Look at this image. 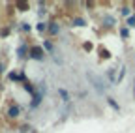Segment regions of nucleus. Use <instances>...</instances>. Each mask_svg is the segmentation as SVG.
<instances>
[{
  "label": "nucleus",
  "instance_id": "obj_10",
  "mask_svg": "<svg viewBox=\"0 0 135 133\" xmlns=\"http://www.w3.org/2000/svg\"><path fill=\"white\" fill-rule=\"evenodd\" d=\"M128 24H129V26H135V17H129V19H128Z\"/></svg>",
  "mask_w": 135,
  "mask_h": 133
},
{
  "label": "nucleus",
  "instance_id": "obj_1",
  "mask_svg": "<svg viewBox=\"0 0 135 133\" xmlns=\"http://www.w3.org/2000/svg\"><path fill=\"white\" fill-rule=\"evenodd\" d=\"M43 55H45V51H43V47H40V45H34V47L30 49V56L36 58V60H41Z\"/></svg>",
  "mask_w": 135,
  "mask_h": 133
},
{
  "label": "nucleus",
  "instance_id": "obj_2",
  "mask_svg": "<svg viewBox=\"0 0 135 133\" xmlns=\"http://www.w3.org/2000/svg\"><path fill=\"white\" fill-rule=\"evenodd\" d=\"M88 79H90V81L94 82V86H96V88H98L99 92H103V90H105V86H101V82H99V79H98V77H96L94 73H88Z\"/></svg>",
  "mask_w": 135,
  "mask_h": 133
},
{
  "label": "nucleus",
  "instance_id": "obj_9",
  "mask_svg": "<svg viewBox=\"0 0 135 133\" xmlns=\"http://www.w3.org/2000/svg\"><path fill=\"white\" fill-rule=\"evenodd\" d=\"M73 23H75V24H77V26H83V24H84V21H83V19H75V21H73Z\"/></svg>",
  "mask_w": 135,
  "mask_h": 133
},
{
  "label": "nucleus",
  "instance_id": "obj_5",
  "mask_svg": "<svg viewBox=\"0 0 135 133\" xmlns=\"http://www.w3.org/2000/svg\"><path fill=\"white\" fill-rule=\"evenodd\" d=\"M107 101H109V105H111V107H113L114 111H120V105H118V103L114 101V99H113V97H109V99H107Z\"/></svg>",
  "mask_w": 135,
  "mask_h": 133
},
{
  "label": "nucleus",
  "instance_id": "obj_4",
  "mask_svg": "<svg viewBox=\"0 0 135 133\" xmlns=\"http://www.w3.org/2000/svg\"><path fill=\"white\" fill-rule=\"evenodd\" d=\"M49 32H51V34H53V36H56V34H58V32H60V26H56V24L53 23V24H51V26H49Z\"/></svg>",
  "mask_w": 135,
  "mask_h": 133
},
{
  "label": "nucleus",
  "instance_id": "obj_3",
  "mask_svg": "<svg viewBox=\"0 0 135 133\" xmlns=\"http://www.w3.org/2000/svg\"><path fill=\"white\" fill-rule=\"evenodd\" d=\"M58 94L62 96V99H64V101H70V99H71V97H70V94H68L64 88H58Z\"/></svg>",
  "mask_w": 135,
  "mask_h": 133
},
{
  "label": "nucleus",
  "instance_id": "obj_11",
  "mask_svg": "<svg viewBox=\"0 0 135 133\" xmlns=\"http://www.w3.org/2000/svg\"><path fill=\"white\" fill-rule=\"evenodd\" d=\"M120 34H122V38H128V30H126V28H122V30H120Z\"/></svg>",
  "mask_w": 135,
  "mask_h": 133
},
{
  "label": "nucleus",
  "instance_id": "obj_8",
  "mask_svg": "<svg viewBox=\"0 0 135 133\" xmlns=\"http://www.w3.org/2000/svg\"><path fill=\"white\" fill-rule=\"evenodd\" d=\"M38 30H40V32H43V30H47V24H43V23H40V24H38Z\"/></svg>",
  "mask_w": 135,
  "mask_h": 133
},
{
  "label": "nucleus",
  "instance_id": "obj_7",
  "mask_svg": "<svg viewBox=\"0 0 135 133\" xmlns=\"http://www.w3.org/2000/svg\"><path fill=\"white\" fill-rule=\"evenodd\" d=\"M40 101H41V97H40L38 94H34V101H32V107H38V105H40Z\"/></svg>",
  "mask_w": 135,
  "mask_h": 133
},
{
  "label": "nucleus",
  "instance_id": "obj_6",
  "mask_svg": "<svg viewBox=\"0 0 135 133\" xmlns=\"http://www.w3.org/2000/svg\"><path fill=\"white\" fill-rule=\"evenodd\" d=\"M8 114H9V116H13V118H15V116L19 114V107H17V105H15V107H11V109L8 111Z\"/></svg>",
  "mask_w": 135,
  "mask_h": 133
}]
</instances>
